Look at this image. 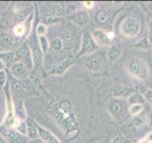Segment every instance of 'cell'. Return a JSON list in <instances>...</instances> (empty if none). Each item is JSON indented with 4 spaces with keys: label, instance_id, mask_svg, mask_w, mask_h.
<instances>
[{
    "label": "cell",
    "instance_id": "cell-1",
    "mask_svg": "<svg viewBox=\"0 0 152 143\" xmlns=\"http://www.w3.org/2000/svg\"><path fill=\"white\" fill-rule=\"evenodd\" d=\"M107 110L108 114L115 121L120 122L126 118L127 114H129V106L126 99L111 97L107 102Z\"/></svg>",
    "mask_w": 152,
    "mask_h": 143
},
{
    "label": "cell",
    "instance_id": "cell-2",
    "mask_svg": "<svg viewBox=\"0 0 152 143\" xmlns=\"http://www.w3.org/2000/svg\"><path fill=\"white\" fill-rule=\"evenodd\" d=\"M129 74L139 80H145L149 75V68L146 62L141 58H134L127 65Z\"/></svg>",
    "mask_w": 152,
    "mask_h": 143
},
{
    "label": "cell",
    "instance_id": "cell-3",
    "mask_svg": "<svg viewBox=\"0 0 152 143\" xmlns=\"http://www.w3.org/2000/svg\"><path fill=\"white\" fill-rule=\"evenodd\" d=\"M141 31V22L134 17H126L124 19L120 26L121 33L126 37H135Z\"/></svg>",
    "mask_w": 152,
    "mask_h": 143
},
{
    "label": "cell",
    "instance_id": "cell-4",
    "mask_svg": "<svg viewBox=\"0 0 152 143\" xmlns=\"http://www.w3.org/2000/svg\"><path fill=\"white\" fill-rule=\"evenodd\" d=\"M99 50V46L95 43L93 38L91 36V33L88 31H86L83 33L82 37V44H81L80 51L77 55V57L88 55H93Z\"/></svg>",
    "mask_w": 152,
    "mask_h": 143
},
{
    "label": "cell",
    "instance_id": "cell-5",
    "mask_svg": "<svg viewBox=\"0 0 152 143\" xmlns=\"http://www.w3.org/2000/svg\"><path fill=\"white\" fill-rule=\"evenodd\" d=\"M15 60H17L18 62H22L23 64H25L28 69H31L33 67L31 50L27 43H24L23 45H21L16 50Z\"/></svg>",
    "mask_w": 152,
    "mask_h": 143
},
{
    "label": "cell",
    "instance_id": "cell-6",
    "mask_svg": "<svg viewBox=\"0 0 152 143\" xmlns=\"http://www.w3.org/2000/svg\"><path fill=\"white\" fill-rule=\"evenodd\" d=\"M91 33V36L93 38V40L95 41V43L99 46H107L110 44V38L108 36V32L104 31L103 29L100 28H94L90 32Z\"/></svg>",
    "mask_w": 152,
    "mask_h": 143
},
{
    "label": "cell",
    "instance_id": "cell-7",
    "mask_svg": "<svg viewBox=\"0 0 152 143\" xmlns=\"http://www.w3.org/2000/svg\"><path fill=\"white\" fill-rule=\"evenodd\" d=\"M66 8V4L63 2H54L50 4H46L45 5V10L42 11V13H44L45 14H51L54 16H61L65 15Z\"/></svg>",
    "mask_w": 152,
    "mask_h": 143
},
{
    "label": "cell",
    "instance_id": "cell-8",
    "mask_svg": "<svg viewBox=\"0 0 152 143\" xmlns=\"http://www.w3.org/2000/svg\"><path fill=\"white\" fill-rule=\"evenodd\" d=\"M0 133L4 136V138L8 141V143H20L21 142V135L15 131V129L9 127L5 124H2L0 127Z\"/></svg>",
    "mask_w": 152,
    "mask_h": 143
},
{
    "label": "cell",
    "instance_id": "cell-9",
    "mask_svg": "<svg viewBox=\"0 0 152 143\" xmlns=\"http://www.w3.org/2000/svg\"><path fill=\"white\" fill-rule=\"evenodd\" d=\"M10 73H11V74L14 78L22 81L28 76V69L27 68L25 64L22 63V62L16 61L15 63H13L11 66V68H10Z\"/></svg>",
    "mask_w": 152,
    "mask_h": 143
},
{
    "label": "cell",
    "instance_id": "cell-10",
    "mask_svg": "<svg viewBox=\"0 0 152 143\" xmlns=\"http://www.w3.org/2000/svg\"><path fill=\"white\" fill-rule=\"evenodd\" d=\"M102 63V55L98 54H93L86 62L85 69L88 72H91V73H97L101 69Z\"/></svg>",
    "mask_w": 152,
    "mask_h": 143
},
{
    "label": "cell",
    "instance_id": "cell-11",
    "mask_svg": "<svg viewBox=\"0 0 152 143\" xmlns=\"http://www.w3.org/2000/svg\"><path fill=\"white\" fill-rule=\"evenodd\" d=\"M73 62H74L73 58H71V57H66V58L58 62V63L50 71V74H54V75L63 74L66 70L69 69L70 67L73 65Z\"/></svg>",
    "mask_w": 152,
    "mask_h": 143
},
{
    "label": "cell",
    "instance_id": "cell-12",
    "mask_svg": "<svg viewBox=\"0 0 152 143\" xmlns=\"http://www.w3.org/2000/svg\"><path fill=\"white\" fill-rule=\"evenodd\" d=\"M35 126L38 131V136H39V138L42 141H44L45 143H61V141L58 138H57L52 133H50L48 129L42 127L41 125H38L36 123H35Z\"/></svg>",
    "mask_w": 152,
    "mask_h": 143
},
{
    "label": "cell",
    "instance_id": "cell-13",
    "mask_svg": "<svg viewBox=\"0 0 152 143\" xmlns=\"http://www.w3.org/2000/svg\"><path fill=\"white\" fill-rule=\"evenodd\" d=\"M69 20L76 25L85 26L89 22V14L87 11H77L70 14L69 16Z\"/></svg>",
    "mask_w": 152,
    "mask_h": 143
},
{
    "label": "cell",
    "instance_id": "cell-14",
    "mask_svg": "<svg viewBox=\"0 0 152 143\" xmlns=\"http://www.w3.org/2000/svg\"><path fill=\"white\" fill-rule=\"evenodd\" d=\"M125 54V48L119 44H114L107 51V57L109 61L115 62L119 60Z\"/></svg>",
    "mask_w": 152,
    "mask_h": 143
},
{
    "label": "cell",
    "instance_id": "cell-15",
    "mask_svg": "<svg viewBox=\"0 0 152 143\" xmlns=\"http://www.w3.org/2000/svg\"><path fill=\"white\" fill-rule=\"evenodd\" d=\"M133 93L132 89L124 85H115L111 89V95L112 97L127 99V97Z\"/></svg>",
    "mask_w": 152,
    "mask_h": 143
},
{
    "label": "cell",
    "instance_id": "cell-16",
    "mask_svg": "<svg viewBox=\"0 0 152 143\" xmlns=\"http://www.w3.org/2000/svg\"><path fill=\"white\" fill-rule=\"evenodd\" d=\"M147 120H148V117H147L146 114L144 113H141L135 116H132L129 124H130V127L132 129L137 130V129H140L144 126L145 124H146Z\"/></svg>",
    "mask_w": 152,
    "mask_h": 143
},
{
    "label": "cell",
    "instance_id": "cell-17",
    "mask_svg": "<svg viewBox=\"0 0 152 143\" xmlns=\"http://www.w3.org/2000/svg\"><path fill=\"white\" fill-rule=\"evenodd\" d=\"M31 50V56H32V62L33 65L35 67H39L43 63V57H44V54L42 52L39 45H34Z\"/></svg>",
    "mask_w": 152,
    "mask_h": 143
},
{
    "label": "cell",
    "instance_id": "cell-18",
    "mask_svg": "<svg viewBox=\"0 0 152 143\" xmlns=\"http://www.w3.org/2000/svg\"><path fill=\"white\" fill-rule=\"evenodd\" d=\"M0 46L4 49L12 50L15 46V41L13 40V38L9 33L3 32L0 35Z\"/></svg>",
    "mask_w": 152,
    "mask_h": 143
},
{
    "label": "cell",
    "instance_id": "cell-19",
    "mask_svg": "<svg viewBox=\"0 0 152 143\" xmlns=\"http://www.w3.org/2000/svg\"><path fill=\"white\" fill-rule=\"evenodd\" d=\"M62 41H63L64 50L69 51L74 47L75 44V37L71 32H64L63 35L61 37Z\"/></svg>",
    "mask_w": 152,
    "mask_h": 143
},
{
    "label": "cell",
    "instance_id": "cell-20",
    "mask_svg": "<svg viewBox=\"0 0 152 143\" xmlns=\"http://www.w3.org/2000/svg\"><path fill=\"white\" fill-rule=\"evenodd\" d=\"M126 101H127L128 106H130V105H133V104H142L144 105L145 100L144 97H142V94H141L139 93H136V92H133L129 97H127Z\"/></svg>",
    "mask_w": 152,
    "mask_h": 143
},
{
    "label": "cell",
    "instance_id": "cell-21",
    "mask_svg": "<svg viewBox=\"0 0 152 143\" xmlns=\"http://www.w3.org/2000/svg\"><path fill=\"white\" fill-rule=\"evenodd\" d=\"M0 59H1V61L5 65L12 63V62L15 60V52L7 51V52H0Z\"/></svg>",
    "mask_w": 152,
    "mask_h": 143
},
{
    "label": "cell",
    "instance_id": "cell-22",
    "mask_svg": "<svg viewBox=\"0 0 152 143\" xmlns=\"http://www.w3.org/2000/svg\"><path fill=\"white\" fill-rule=\"evenodd\" d=\"M134 48L136 49H139L142 51H146V50H150L151 49V43L148 40L147 37H144L138 41L136 44H134Z\"/></svg>",
    "mask_w": 152,
    "mask_h": 143
},
{
    "label": "cell",
    "instance_id": "cell-23",
    "mask_svg": "<svg viewBox=\"0 0 152 143\" xmlns=\"http://www.w3.org/2000/svg\"><path fill=\"white\" fill-rule=\"evenodd\" d=\"M50 47H51V49L54 50L55 52H60L62 50H64L63 41H62L61 37L53 38V40L50 43Z\"/></svg>",
    "mask_w": 152,
    "mask_h": 143
},
{
    "label": "cell",
    "instance_id": "cell-24",
    "mask_svg": "<svg viewBox=\"0 0 152 143\" xmlns=\"http://www.w3.org/2000/svg\"><path fill=\"white\" fill-rule=\"evenodd\" d=\"M15 131L21 136H28V127H27V123L23 120H19L17 123V125L14 127Z\"/></svg>",
    "mask_w": 152,
    "mask_h": 143
},
{
    "label": "cell",
    "instance_id": "cell-25",
    "mask_svg": "<svg viewBox=\"0 0 152 143\" xmlns=\"http://www.w3.org/2000/svg\"><path fill=\"white\" fill-rule=\"evenodd\" d=\"M27 127H28V136H30L31 139H35V138H37L38 131L35 126V123L28 122V123H27Z\"/></svg>",
    "mask_w": 152,
    "mask_h": 143
},
{
    "label": "cell",
    "instance_id": "cell-26",
    "mask_svg": "<svg viewBox=\"0 0 152 143\" xmlns=\"http://www.w3.org/2000/svg\"><path fill=\"white\" fill-rule=\"evenodd\" d=\"M26 7H27L26 3H22V2L14 3V4L12 5V13L17 16V15H19L20 13L26 12Z\"/></svg>",
    "mask_w": 152,
    "mask_h": 143
},
{
    "label": "cell",
    "instance_id": "cell-27",
    "mask_svg": "<svg viewBox=\"0 0 152 143\" xmlns=\"http://www.w3.org/2000/svg\"><path fill=\"white\" fill-rule=\"evenodd\" d=\"M38 40H39V47L42 52L43 54H47L50 49V42L48 40V38L46 36H39Z\"/></svg>",
    "mask_w": 152,
    "mask_h": 143
},
{
    "label": "cell",
    "instance_id": "cell-28",
    "mask_svg": "<svg viewBox=\"0 0 152 143\" xmlns=\"http://www.w3.org/2000/svg\"><path fill=\"white\" fill-rule=\"evenodd\" d=\"M60 21V18L54 16V15H51V14H44L42 16L41 19V23L44 24V25L47 26V24H52V23H56V22H59Z\"/></svg>",
    "mask_w": 152,
    "mask_h": 143
},
{
    "label": "cell",
    "instance_id": "cell-29",
    "mask_svg": "<svg viewBox=\"0 0 152 143\" xmlns=\"http://www.w3.org/2000/svg\"><path fill=\"white\" fill-rule=\"evenodd\" d=\"M142 110H144V105L142 104H133L129 106V114L131 116H135L137 114H139L142 113Z\"/></svg>",
    "mask_w": 152,
    "mask_h": 143
},
{
    "label": "cell",
    "instance_id": "cell-30",
    "mask_svg": "<svg viewBox=\"0 0 152 143\" xmlns=\"http://www.w3.org/2000/svg\"><path fill=\"white\" fill-rule=\"evenodd\" d=\"M11 87L15 93H19V92H21V91H23L24 85H23V82L21 80H18V79L13 77V79L11 82Z\"/></svg>",
    "mask_w": 152,
    "mask_h": 143
},
{
    "label": "cell",
    "instance_id": "cell-31",
    "mask_svg": "<svg viewBox=\"0 0 152 143\" xmlns=\"http://www.w3.org/2000/svg\"><path fill=\"white\" fill-rule=\"evenodd\" d=\"M96 19L99 23L104 24V23H107L108 20V14L104 11H100L96 14Z\"/></svg>",
    "mask_w": 152,
    "mask_h": 143
},
{
    "label": "cell",
    "instance_id": "cell-32",
    "mask_svg": "<svg viewBox=\"0 0 152 143\" xmlns=\"http://www.w3.org/2000/svg\"><path fill=\"white\" fill-rule=\"evenodd\" d=\"M25 32H26V26L24 25L23 23L18 24V25H16L13 29V33H14V35H16V36L23 35L24 33H25Z\"/></svg>",
    "mask_w": 152,
    "mask_h": 143
},
{
    "label": "cell",
    "instance_id": "cell-33",
    "mask_svg": "<svg viewBox=\"0 0 152 143\" xmlns=\"http://www.w3.org/2000/svg\"><path fill=\"white\" fill-rule=\"evenodd\" d=\"M110 143H130V141L126 136L122 135V133H119V135H117L113 138Z\"/></svg>",
    "mask_w": 152,
    "mask_h": 143
},
{
    "label": "cell",
    "instance_id": "cell-34",
    "mask_svg": "<svg viewBox=\"0 0 152 143\" xmlns=\"http://www.w3.org/2000/svg\"><path fill=\"white\" fill-rule=\"evenodd\" d=\"M47 31H48V29H47V26L44 25V24H38L37 27H36V33H37V35L38 37L39 36H45V35L47 33Z\"/></svg>",
    "mask_w": 152,
    "mask_h": 143
},
{
    "label": "cell",
    "instance_id": "cell-35",
    "mask_svg": "<svg viewBox=\"0 0 152 143\" xmlns=\"http://www.w3.org/2000/svg\"><path fill=\"white\" fill-rule=\"evenodd\" d=\"M142 97H144V98L146 102H148L150 105H152V90L146 89L145 91L144 94H142Z\"/></svg>",
    "mask_w": 152,
    "mask_h": 143
},
{
    "label": "cell",
    "instance_id": "cell-36",
    "mask_svg": "<svg viewBox=\"0 0 152 143\" xmlns=\"http://www.w3.org/2000/svg\"><path fill=\"white\" fill-rule=\"evenodd\" d=\"M7 83V74L5 73V71H0V87L4 88V86Z\"/></svg>",
    "mask_w": 152,
    "mask_h": 143
},
{
    "label": "cell",
    "instance_id": "cell-37",
    "mask_svg": "<svg viewBox=\"0 0 152 143\" xmlns=\"http://www.w3.org/2000/svg\"><path fill=\"white\" fill-rule=\"evenodd\" d=\"M147 38L152 44V19L148 22V27H147Z\"/></svg>",
    "mask_w": 152,
    "mask_h": 143
},
{
    "label": "cell",
    "instance_id": "cell-38",
    "mask_svg": "<svg viewBox=\"0 0 152 143\" xmlns=\"http://www.w3.org/2000/svg\"><path fill=\"white\" fill-rule=\"evenodd\" d=\"M94 4L95 3L93 1H85V2H83V6L86 9L90 10V9H92L94 7Z\"/></svg>",
    "mask_w": 152,
    "mask_h": 143
},
{
    "label": "cell",
    "instance_id": "cell-39",
    "mask_svg": "<svg viewBox=\"0 0 152 143\" xmlns=\"http://www.w3.org/2000/svg\"><path fill=\"white\" fill-rule=\"evenodd\" d=\"M28 143H45L44 141H42L40 138L38 139V138H35V139H31Z\"/></svg>",
    "mask_w": 152,
    "mask_h": 143
},
{
    "label": "cell",
    "instance_id": "cell-40",
    "mask_svg": "<svg viewBox=\"0 0 152 143\" xmlns=\"http://www.w3.org/2000/svg\"><path fill=\"white\" fill-rule=\"evenodd\" d=\"M139 143H152V142H151V140L149 139V138L146 136V137H145V138H144V139H142V140H141Z\"/></svg>",
    "mask_w": 152,
    "mask_h": 143
},
{
    "label": "cell",
    "instance_id": "cell-41",
    "mask_svg": "<svg viewBox=\"0 0 152 143\" xmlns=\"http://www.w3.org/2000/svg\"><path fill=\"white\" fill-rule=\"evenodd\" d=\"M0 143H7V141H6V139L4 138V136L0 133Z\"/></svg>",
    "mask_w": 152,
    "mask_h": 143
},
{
    "label": "cell",
    "instance_id": "cell-42",
    "mask_svg": "<svg viewBox=\"0 0 152 143\" xmlns=\"http://www.w3.org/2000/svg\"><path fill=\"white\" fill-rule=\"evenodd\" d=\"M5 66H6V65H5V64L3 63V62L1 61V59H0V71H2V70H4V68H5Z\"/></svg>",
    "mask_w": 152,
    "mask_h": 143
},
{
    "label": "cell",
    "instance_id": "cell-43",
    "mask_svg": "<svg viewBox=\"0 0 152 143\" xmlns=\"http://www.w3.org/2000/svg\"><path fill=\"white\" fill-rule=\"evenodd\" d=\"M148 120H149V123L152 125V109L150 111V114H149V116H148Z\"/></svg>",
    "mask_w": 152,
    "mask_h": 143
},
{
    "label": "cell",
    "instance_id": "cell-44",
    "mask_svg": "<svg viewBox=\"0 0 152 143\" xmlns=\"http://www.w3.org/2000/svg\"><path fill=\"white\" fill-rule=\"evenodd\" d=\"M149 17L152 19V10H151V11L149 12ZM151 19H150V20H151Z\"/></svg>",
    "mask_w": 152,
    "mask_h": 143
},
{
    "label": "cell",
    "instance_id": "cell-45",
    "mask_svg": "<svg viewBox=\"0 0 152 143\" xmlns=\"http://www.w3.org/2000/svg\"><path fill=\"white\" fill-rule=\"evenodd\" d=\"M151 50H152V44H151Z\"/></svg>",
    "mask_w": 152,
    "mask_h": 143
}]
</instances>
